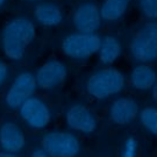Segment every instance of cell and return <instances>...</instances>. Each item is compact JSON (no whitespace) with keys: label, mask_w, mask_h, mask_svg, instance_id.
<instances>
[{"label":"cell","mask_w":157,"mask_h":157,"mask_svg":"<svg viewBox=\"0 0 157 157\" xmlns=\"http://www.w3.org/2000/svg\"><path fill=\"white\" fill-rule=\"evenodd\" d=\"M36 38V27L27 17H15L1 29L0 44L4 54L11 60H21L26 49Z\"/></svg>","instance_id":"obj_1"},{"label":"cell","mask_w":157,"mask_h":157,"mask_svg":"<svg viewBox=\"0 0 157 157\" xmlns=\"http://www.w3.org/2000/svg\"><path fill=\"white\" fill-rule=\"evenodd\" d=\"M125 77L115 67H103L90 75L86 82L87 93L94 99H104L124 90Z\"/></svg>","instance_id":"obj_2"},{"label":"cell","mask_w":157,"mask_h":157,"mask_svg":"<svg viewBox=\"0 0 157 157\" xmlns=\"http://www.w3.org/2000/svg\"><path fill=\"white\" fill-rule=\"evenodd\" d=\"M129 49L132 58L141 64L157 60V22L142 25L130 40Z\"/></svg>","instance_id":"obj_3"},{"label":"cell","mask_w":157,"mask_h":157,"mask_svg":"<svg viewBox=\"0 0 157 157\" xmlns=\"http://www.w3.org/2000/svg\"><path fill=\"white\" fill-rule=\"evenodd\" d=\"M40 148L50 157H76L81 145L77 136L72 132L54 130L43 135Z\"/></svg>","instance_id":"obj_4"},{"label":"cell","mask_w":157,"mask_h":157,"mask_svg":"<svg viewBox=\"0 0 157 157\" xmlns=\"http://www.w3.org/2000/svg\"><path fill=\"white\" fill-rule=\"evenodd\" d=\"M99 44L101 37L97 33L75 32L63 39L60 49L66 56L71 59L83 60L98 53Z\"/></svg>","instance_id":"obj_5"},{"label":"cell","mask_w":157,"mask_h":157,"mask_svg":"<svg viewBox=\"0 0 157 157\" xmlns=\"http://www.w3.org/2000/svg\"><path fill=\"white\" fill-rule=\"evenodd\" d=\"M18 114L22 121L31 129L42 130L50 123L52 114L48 104L37 96H32L25 101L18 108Z\"/></svg>","instance_id":"obj_6"},{"label":"cell","mask_w":157,"mask_h":157,"mask_svg":"<svg viewBox=\"0 0 157 157\" xmlns=\"http://www.w3.org/2000/svg\"><path fill=\"white\" fill-rule=\"evenodd\" d=\"M37 90L36 77L29 71L20 72L5 93V104L11 109H18L21 104L34 96Z\"/></svg>","instance_id":"obj_7"},{"label":"cell","mask_w":157,"mask_h":157,"mask_svg":"<svg viewBox=\"0 0 157 157\" xmlns=\"http://www.w3.org/2000/svg\"><path fill=\"white\" fill-rule=\"evenodd\" d=\"M67 76L66 65L55 58L47 60L39 66L36 74L37 87L42 90H54L64 83Z\"/></svg>","instance_id":"obj_8"},{"label":"cell","mask_w":157,"mask_h":157,"mask_svg":"<svg viewBox=\"0 0 157 157\" xmlns=\"http://www.w3.org/2000/svg\"><path fill=\"white\" fill-rule=\"evenodd\" d=\"M71 22L80 33H96L102 23L99 7L91 1L81 2L74 10Z\"/></svg>","instance_id":"obj_9"},{"label":"cell","mask_w":157,"mask_h":157,"mask_svg":"<svg viewBox=\"0 0 157 157\" xmlns=\"http://www.w3.org/2000/svg\"><path fill=\"white\" fill-rule=\"evenodd\" d=\"M67 126L77 132L92 134L97 128V119L94 114L83 104H72L65 114Z\"/></svg>","instance_id":"obj_10"},{"label":"cell","mask_w":157,"mask_h":157,"mask_svg":"<svg viewBox=\"0 0 157 157\" xmlns=\"http://www.w3.org/2000/svg\"><path fill=\"white\" fill-rule=\"evenodd\" d=\"M139 105L135 99L120 97L113 101L109 107V118L117 125H128L139 115Z\"/></svg>","instance_id":"obj_11"},{"label":"cell","mask_w":157,"mask_h":157,"mask_svg":"<svg viewBox=\"0 0 157 157\" xmlns=\"http://www.w3.org/2000/svg\"><path fill=\"white\" fill-rule=\"evenodd\" d=\"M25 134L16 123L5 121L0 125V147L2 152L16 153L25 147Z\"/></svg>","instance_id":"obj_12"},{"label":"cell","mask_w":157,"mask_h":157,"mask_svg":"<svg viewBox=\"0 0 157 157\" xmlns=\"http://www.w3.org/2000/svg\"><path fill=\"white\" fill-rule=\"evenodd\" d=\"M157 80V74L148 64H139L130 72V83L139 91H147L153 87Z\"/></svg>","instance_id":"obj_13"},{"label":"cell","mask_w":157,"mask_h":157,"mask_svg":"<svg viewBox=\"0 0 157 157\" xmlns=\"http://www.w3.org/2000/svg\"><path fill=\"white\" fill-rule=\"evenodd\" d=\"M34 18L38 23L45 27L58 26L63 21V12L60 7L53 2H40L33 10Z\"/></svg>","instance_id":"obj_14"},{"label":"cell","mask_w":157,"mask_h":157,"mask_svg":"<svg viewBox=\"0 0 157 157\" xmlns=\"http://www.w3.org/2000/svg\"><path fill=\"white\" fill-rule=\"evenodd\" d=\"M121 54V45L119 40L113 36H104L101 38V44L98 49L99 61L104 65L113 64Z\"/></svg>","instance_id":"obj_15"},{"label":"cell","mask_w":157,"mask_h":157,"mask_svg":"<svg viewBox=\"0 0 157 157\" xmlns=\"http://www.w3.org/2000/svg\"><path fill=\"white\" fill-rule=\"evenodd\" d=\"M130 1L131 0H103L99 6L102 20L105 22H115L120 20L125 15Z\"/></svg>","instance_id":"obj_16"},{"label":"cell","mask_w":157,"mask_h":157,"mask_svg":"<svg viewBox=\"0 0 157 157\" xmlns=\"http://www.w3.org/2000/svg\"><path fill=\"white\" fill-rule=\"evenodd\" d=\"M141 125L152 135H157V108L145 107L139 112Z\"/></svg>","instance_id":"obj_17"},{"label":"cell","mask_w":157,"mask_h":157,"mask_svg":"<svg viewBox=\"0 0 157 157\" xmlns=\"http://www.w3.org/2000/svg\"><path fill=\"white\" fill-rule=\"evenodd\" d=\"M139 9L146 18H157V0H139Z\"/></svg>","instance_id":"obj_18"},{"label":"cell","mask_w":157,"mask_h":157,"mask_svg":"<svg viewBox=\"0 0 157 157\" xmlns=\"http://www.w3.org/2000/svg\"><path fill=\"white\" fill-rule=\"evenodd\" d=\"M137 141L135 137L130 136L125 140L124 146L121 148V156L120 157H136L137 156Z\"/></svg>","instance_id":"obj_19"},{"label":"cell","mask_w":157,"mask_h":157,"mask_svg":"<svg viewBox=\"0 0 157 157\" xmlns=\"http://www.w3.org/2000/svg\"><path fill=\"white\" fill-rule=\"evenodd\" d=\"M7 77H9V66L5 61L0 60V87L5 83Z\"/></svg>","instance_id":"obj_20"},{"label":"cell","mask_w":157,"mask_h":157,"mask_svg":"<svg viewBox=\"0 0 157 157\" xmlns=\"http://www.w3.org/2000/svg\"><path fill=\"white\" fill-rule=\"evenodd\" d=\"M29 157H50V156H48L42 148H36V150H33L31 152V156Z\"/></svg>","instance_id":"obj_21"},{"label":"cell","mask_w":157,"mask_h":157,"mask_svg":"<svg viewBox=\"0 0 157 157\" xmlns=\"http://www.w3.org/2000/svg\"><path fill=\"white\" fill-rule=\"evenodd\" d=\"M152 96H153L155 102L157 103V80H156V82H155V85L152 87Z\"/></svg>","instance_id":"obj_22"},{"label":"cell","mask_w":157,"mask_h":157,"mask_svg":"<svg viewBox=\"0 0 157 157\" xmlns=\"http://www.w3.org/2000/svg\"><path fill=\"white\" fill-rule=\"evenodd\" d=\"M0 157H20L16 153H7V152H2L0 151Z\"/></svg>","instance_id":"obj_23"},{"label":"cell","mask_w":157,"mask_h":157,"mask_svg":"<svg viewBox=\"0 0 157 157\" xmlns=\"http://www.w3.org/2000/svg\"><path fill=\"white\" fill-rule=\"evenodd\" d=\"M5 1H6V0H0V7H1V6L5 4Z\"/></svg>","instance_id":"obj_24"},{"label":"cell","mask_w":157,"mask_h":157,"mask_svg":"<svg viewBox=\"0 0 157 157\" xmlns=\"http://www.w3.org/2000/svg\"><path fill=\"white\" fill-rule=\"evenodd\" d=\"M29 1H38V0H29Z\"/></svg>","instance_id":"obj_25"}]
</instances>
